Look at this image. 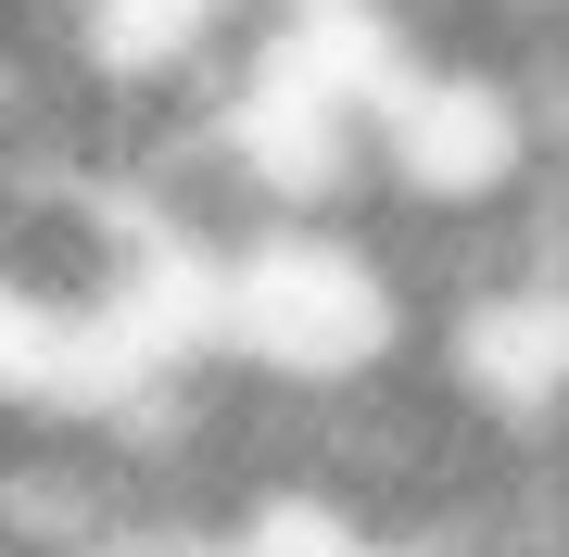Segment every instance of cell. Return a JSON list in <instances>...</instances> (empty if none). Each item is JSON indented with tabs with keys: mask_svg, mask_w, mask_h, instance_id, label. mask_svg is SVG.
<instances>
[{
	"mask_svg": "<svg viewBox=\"0 0 569 557\" xmlns=\"http://www.w3.org/2000/svg\"><path fill=\"white\" fill-rule=\"evenodd\" d=\"M430 342V305L406 279L380 216H253L216 241V355L291 380V392H355Z\"/></svg>",
	"mask_w": 569,
	"mask_h": 557,
	"instance_id": "1",
	"label": "cell"
}]
</instances>
